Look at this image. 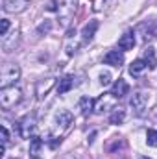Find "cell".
<instances>
[{
    "instance_id": "6da1fadb",
    "label": "cell",
    "mask_w": 157,
    "mask_h": 159,
    "mask_svg": "<svg viewBox=\"0 0 157 159\" xmlns=\"http://www.w3.org/2000/svg\"><path fill=\"white\" fill-rule=\"evenodd\" d=\"M20 98H22V91L17 85H9V87H2L0 89V106L4 109L13 107L15 104L20 102Z\"/></svg>"
},
{
    "instance_id": "7a4b0ae2",
    "label": "cell",
    "mask_w": 157,
    "mask_h": 159,
    "mask_svg": "<svg viewBox=\"0 0 157 159\" xmlns=\"http://www.w3.org/2000/svg\"><path fill=\"white\" fill-rule=\"evenodd\" d=\"M72 113L70 111H67V109H59L57 113H56V131L52 133V137H63V133L70 128V124H72Z\"/></svg>"
},
{
    "instance_id": "3957f363",
    "label": "cell",
    "mask_w": 157,
    "mask_h": 159,
    "mask_svg": "<svg viewBox=\"0 0 157 159\" xmlns=\"http://www.w3.org/2000/svg\"><path fill=\"white\" fill-rule=\"evenodd\" d=\"M19 78H20V69L15 63H6L2 67V72H0V83H2V87L15 85Z\"/></svg>"
},
{
    "instance_id": "277c9868",
    "label": "cell",
    "mask_w": 157,
    "mask_h": 159,
    "mask_svg": "<svg viewBox=\"0 0 157 159\" xmlns=\"http://www.w3.org/2000/svg\"><path fill=\"white\" fill-rule=\"evenodd\" d=\"M115 104H117V98L111 93H107V94L100 96L98 100H94V113L102 115V113H105L109 109H115Z\"/></svg>"
},
{
    "instance_id": "5b68a950",
    "label": "cell",
    "mask_w": 157,
    "mask_h": 159,
    "mask_svg": "<svg viewBox=\"0 0 157 159\" xmlns=\"http://www.w3.org/2000/svg\"><path fill=\"white\" fill-rule=\"evenodd\" d=\"M35 131H37V122H35L34 117H24V119L19 122V135H20L22 139L34 137Z\"/></svg>"
},
{
    "instance_id": "8992f818",
    "label": "cell",
    "mask_w": 157,
    "mask_h": 159,
    "mask_svg": "<svg viewBox=\"0 0 157 159\" xmlns=\"http://www.w3.org/2000/svg\"><path fill=\"white\" fill-rule=\"evenodd\" d=\"M129 106H131L137 113H142V111L146 109V106H148V94L142 93V91L135 93V94L131 96V100H129Z\"/></svg>"
},
{
    "instance_id": "52a82bcc",
    "label": "cell",
    "mask_w": 157,
    "mask_h": 159,
    "mask_svg": "<svg viewBox=\"0 0 157 159\" xmlns=\"http://www.w3.org/2000/svg\"><path fill=\"white\" fill-rule=\"evenodd\" d=\"M30 6V0H4L6 13H20Z\"/></svg>"
},
{
    "instance_id": "ba28073f",
    "label": "cell",
    "mask_w": 157,
    "mask_h": 159,
    "mask_svg": "<svg viewBox=\"0 0 157 159\" xmlns=\"http://www.w3.org/2000/svg\"><path fill=\"white\" fill-rule=\"evenodd\" d=\"M104 63L105 65H113V67H120L124 63V54L122 50H109L104 56Z\"/></svg>"
},
{
    "instance_id": "9c48e42d",
    "label": "cell",
    "mask_w": 157,
    "mask_h": 159,
    "mask_svg": "<svg viewBox=\"0 0 157 159\" xmlns=\"http://www.w3.org/2000/svg\"><path fill=\"white\" fill-rule=\"evenodd\" d=\"M74 7H76V0H65L61 6H59V15H61V22H67L72 13H74Z\"/></svg>"
},
{
    "instance_id": "30bf717a",
    "label": "cell",
    "mask_w": 157,
    "mask_h": 159,
    "mask_svg": "<svg viewBox=\"0 0 157 159\" xmlns=\"http://www.w3.org/2000/svg\"><path fill=\"white\" fill-rule=\"evenodd\" d=\"M98 26H100V22H98L96 19L89 20V22H87V24L83 26V30H81V35H83V41H85V43H89V41L94 37V34H96Z\"/></svg>"
},
{
    "instance_id": "8fae6325",
    "label": "cell",
    "mask_w": 157,
    "mask_h": 159,
    "mask_svg": "<svg viewBox=\"0 0 157 159\" xmlns=\"http://www.w3.org/2000/svg\"><path fill=\"white\" fill-rule=\"evenodd\" d=\"M129 93V85L124 81V80H117L115 83H113V89H111V94L117 98V100H120L124 94H128Z\"/></svg>"
},
{
    "instance_id": "7c38bea8",
    "label": "cell",
    "mask_w": 157,
    "mask_h": 159,
    "mask_svg": "<svg viewBox=\"0 0 157 159\" xmlns=\"http://www.w3.org/2000/svg\"><path fill=\"white\" fill-rule=\"evenodd\" d=\"M148 70V63H146V59H135L131 65H129V74L131 76H141V74H144Z\"/></svg>"
},
{
    "instance_id": "4fadbf2b",
    "label": "cell",
    "mask_w": 157,
    "mask_h": 159,
    "mask_svg": "<svg viewBox=\"0 0 157 159\" xmlns=\"http://www.w3.org/2000/svg\"><path fill=\"white\" fill-rule=\"evenodd\" d=\"M54 83H56V80H54V78H48L46 81H43V80H41L39 83H37L35 94H37V98H39V100H43V98L48 94V91L52 89V85H54Z\"/></svg>"
},
{
    "instance_id": "5bb4252c",
    "label": "cell",
    "mask_w": 157,
    "mask_h": 159,
    "mask_svg": "<svg viewBox=\"0 0 157 159\" xmlns=\"http://www.w3.org/2000/svg\"><path fill=\"white\" fill-rule=\"evenodd\" d=\"M133 46H135V35H133V32H126L118 39V48L120 50H133Z\"/></svg>"
},
{
    "instance_id": "9a60e30c",
    "label": "cell",
    "mask_w": 157,
    "mask_h": 159,
    "mask_svg": "<svg viewBox=\"0 0 157 159\" xmlns=\"http://www.w3.org/2000/svg\"><path fill=\"white\" fill-rule=\"evenodd\" d=\"M72 87H74V76L69 74V76H65V78L59 80V83H57V94H65V93H69Z\"/></svg>"
},
{
    "instance_id": "2e32d148",
    "label": "cell",
    "mask_w": 157,
    "mask_h": 159,
    "mask_svg": "<svg viewBox=\"0 0 157 159\" xmlns=\"http://www.w3.org/2000/svg\"><path fill=\"white\" fill-rule=\"evenodd\" d=\"M44 146L43 139L39 137H32V143H30V156L34 159H41V148Z\"/></svg>"
},
{
    "instance_id": "e0dca14e",
    "label": "cell",
    "mask_w": 157,
    "mask_h": 159,
    "mask_svg": "<svg viewBox=\"0 0 157 159\" xmlns=\"http://www.w3.org/2000/svg\"><path fill=\"white\" fill-rule=\"evenodd\" d=\"M79 109H81V115H83V117H89L91 111L94 109V100L89 98V96H83V98L79 100Z\"/></svg>"
},
{
    "instance_id": "ac0fdd59",
    "label": "cell",
    "mask_w": 157,
    "mask_h": 159,
    "mask_svg": "<svg viewBox=\"0 0 157 159\" xmlns=\"http://www.w3.org/2000/svg\"><path fill=\"white\" fill-rule=\"evenodd\" d=\"M144 59H146V63H148V67H150V70H154L157 67V57H155V50L152 48V46H148L146 50H144Z\"/></svg>"
},
{
    "instance_id": "d6986e66",
    "label": "cell",
    "mask_w": 157,
    "mask_h": 159,
    "mask_svg": "<svg viewBox=\"0 0 157 159\" xmlns=\"http://www.w3.org/2000/svg\"><path fill=\"white\" fill-rule=\"evenodd\" d=\"M124 119H126V111H124V109H115L113 115L109 117V122H111V124H122Z\"/></svg>"
},
{
    "instance_id": "ffe728a7",
    "label": "cell",
    "mask_w": 157,
    "mask_h": 159,
    "mask_svg": "<svg viewBox=\"0 0 157 159\" xmlns=\"http://www.w3.org/2000/svg\"><path fill=\"white\" fill-rule=\"evenodd\" d=\"M146 143L150 146H157V129H148L146 131Z\"/></svg>"
},
{
    "instance_id": "44dd1931",
    "label": "cell",
    "mask_w": 157,
    "mask_h": 159,
    "mask_svg": "<svg viewBox=\"0 0 157 159\" xmlns=\"http://www.w3.org/2000/svg\"><path fill=\"white\" fill-rule=\"evenodd\" d=\"M100 83H102L104 87L109 85V83H111V74H109V72H102V74H100Z\"/></svg>"
},
{
    "instance_id": "7402d4cb",
    "label": "cell",
    "mask_w": 157,
    "mask_h": 159,
    "mask_svg": "<svg viewBox=\"0 0 157 159\" xmlns=\"http://www.w3.org/2000/svg\"><path fill=\"white\" fill-rule=\"evenodd\" d=\"M50 28H52V22L46 20V22H43L39 28H37V32H39V34H46V32H50Z\"/></svg>"
},
{
    "instance_id": "603a6c76",
    "label": "cell",
    "mask_w": 157,
    "mask_h": 159,
    "mask_svg": "<svg viewBox=\"0 0 157 159\" xmlns=\"http://www.w3.org/2000/svg\"><path fill=\"white\" fill-rule=\"evenodd\" d=\"M7 30H9V20H7V19H2V32H0L2 39L7 35Z\"/></svg>"
},
{
    "instance_id": "cb8c5ba5",
    "label": "cell",
    "mask_w": 157,
    "mask_h": 159,
    "mask_svg": "<svg viewBox=\"0 0 157 159\" xmlns=\"http://www.w3.org/2000/svg\"><path fill=\"white\" fill-rule=\"evenodd\" d=\"M7 141H9V131H7V128H6V126H2V144H4V148H6Z\"/></svg>"
},
{
    "instance_id": "d4e9b609",
    "label": "cell",
    "mask_w": 157,
    "mask_h": 159,
    "mask_svg": "<svg viewBox=\"0 0 157 159\" xmlns=\"http://www.w3.org/2000/svg\"><path fill=\"white\" fill-rule=\"evenodd\" d=\"M46 9H48V11H59V7H57V0H48Z\"/></svg>"
},
{
    "instance_id": "484cf974",
    "label": "cell",
    "mask_w": 157,
    "mask_h": 159,
    "mask_svg": "<svg viewBox=\"0 0 157 159\" xmlns=\"http://www.w3.org/2000/svg\"><path fill=\"white\" fill-rule=\"evenodd\" d=\"M142 159H148V157H142Z\"/></svg>"
}]
</instances>
